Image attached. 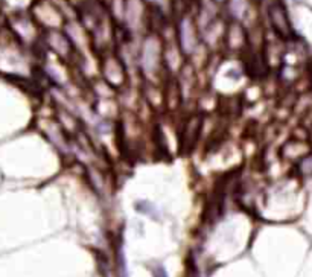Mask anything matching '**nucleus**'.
I'll return each mask as SVG.
<instances>
[{"label": "nucleus", "mask_w": 312, "mask_h": 277, "mask_svg": "<svg viewBox=\"0 0 312 277\" xmlns=\"http://www.w3.org/2000/svg\"><path fill=\"white\" fill-rule=\"evenodd\" d=\"M152 274H154V277H168V274H166V271H165V268H163L162 265L155 266L154 271H152Z\"/></svg>", "instance_id": "1"}]
</instances>
